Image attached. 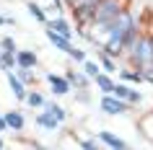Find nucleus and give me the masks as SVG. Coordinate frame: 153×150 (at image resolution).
<instances>
[{"label": "nucleus", "mask_w": 153, "mask_h": 150, "mask_svg": "<svg viewBox=\"0 0 153 150\" xmlns=\"http://www.w3.org/2000/svg\"><path fill=\"white\" fill-rule=\"evenodd\" d=\"M137 29H140V24H137L135 10L125 8L120 16H117V21L109 26V31H106L104 41H101V49H104L106 55L122 60V57H125V47H127V36L132 31H137Z\"/></svg>", "instance_id": "1"}, {"label": "nucleus", "mask_w": 153, "mask_h": 150, "mask_svg": "<svg viewBox=\"0 0 153 150\" xmlns=\"http://www.w3.org/2000/svg\"><path fill=\"white\" fill-rule=\"evenodd\" d=\"M125 8H127L125 0H99L94 13H91V18H88V31L94 34V41H91V44L101 47V41H104L109 26L117 21V16H120Z\"/></svg>", "instance_id": "2"}, {"label": "nucleus", "mask_w": 153, "mask_h": 150, "mask_svg": "<svg viewBox=\"0 0 153 150\" xmlns=\"http://www.w3.org/2000/svg\"><path fill=\"white\" fill-rule=\"evenodd\" d=\"M122 62L132 65V67H137V70L153 67V31H140L137 34V39L127 47Z\"/></svg>", "instance_id": "3"}, {"label": "nucleus", "mask_w": 153, "mask_h": 150, "mask_svg": "<svg viewBox=\"0 0 153 150\" xmlns=\"http://www.w3.org/2000/svg\"><path fill=\"white\" fill-rule=\"evenodd\" d=\"M99 109L104 111L106 117H125V114H130L135 106L130 101H125V98H120V96H114V93H101Z\"/></svg>", "instance_id": "4"}, {"label": "nucleus", "mask_w": 153, "mask_h": 150, "mask_svg": "<svg viewBox=\"0 0 153 150\" xmlns=\"http://www.w3.org/2000/svg\"><path fill=\"white\" fill-rule=\"evenodd\" d=\"M44 80H47V86H49V93L55 96V98H62V96L73 93V83L68 78H65V72L62 75H57V72H44Z\"/></svg>", "instance_id": "5"}, {"label": "nucleus", "mask_w": 153, "mask_h": 150, "mask_svg": "<svg viewBox=\"0 0 153 150\" xmlns=\"http://www.w3.org/2000/svg\"><path fill=\"white\" fill-rule=\"evenodd\" d=\"M3 75H5V83H8V88H10V96H13L18 103H24L26 93H29V86L16 75V70H8V72H3Z\"/></svg>", "instance_id": "6"}, {"label": "nucleus", "mask_w": 153, "mask_h": 150, "mask_svg": "<svg viewBox=\"0 0 153 150\" xmlns=\"http://www.w3.org/2000/svg\"><path fill=\"white\" fill-rule=\"evenodd\" d=\"M96 3H99V0H75V3L70 5L75 21L88 26V18H91V13H94V8H96Z\"/></svg>", "instance_id": "7"}, {"label": "nucleus", "mask_w": 153, "mask_h": 150, "mask_svg": "<svg viewBox=\"0 0 153 150\" xmlns=\"http://www.w3.org/2000/svg\"><path fill=\"white\" fill-rule=\"evenodd\" d=\"M49 29H55L57 34H62V36H68V39H75V26L65 18V13H55V16H49L47 21Z\"/></svg>", "instance_id": "8"}, {"label": "nucleus", "mask_w": 153, "mask_h": 150, "mask_svg": "<svg viewBox=\"0 0 153 150\" xmlns=\"http://www.w3.org/2000/svg\"><path fill=\"white\" fill-rule=\"evenodd\" d=\"M34 124L42 127V129H47V132H57V129L62 127V122H60L49 109H39V114L34 117Z\"/></svg>", "instance_id": "9"}, {"label": "nucleus", "mask_w": 153, "mask_h": 150, "mask_svg": "<svg viewBox=\"0 0 153 150\" xmlns=\"http://www.w3.org/2000/svg\"><path fill=\"white\" fill-rule=\"evenodd\" d=\"M65 78L73 83V91H83V88H91V86H94V80H91L88 75L83 72V67H81V70L68 67V70H65Z\"/></svg>", "instance_id": "10"}, {"label": "nucleus", "mask_w": 153, "mask_h": 150, "mask_svg": "<svg viewBox=\"0 0 153 150\" xmlns=\"http://www.w3.org/2000/svg\"><path fill=\"white\" fill-rule=\"evenodd\" d=\"M44 36H47V41L52 44L55 49H60V52H70L73 49V39H68V36H62V34H57L55 29H49V26H44Z\"/></svg>", "instance_id": "11"}, {"label": "nucleus", "mask_w": 153, "mask_h": 150, "mask_svg": "<svg viewBox=\"0 0 153 150\" xmlns=\"http://www.w3.org/2000/svg\"><path fill=\"white\" fill-rule=\"evenodd\" d=\"M117 78L125 80V83H132V86H143V83H145L143 72L137 70V67H132V65H120V70H117Z\"/></svg>", "instance_id": "12"}, {"label": "nucleus", "mask_w": 153, "mask_h": 150, "mask_svg": "<svg viewBox=\"0 0 153 150\" xmlns=\"http://www.w3.org/2000/svg\"><path fill=\"white\" fill-rule=\"evenodd\" d=\"M3 114H5V122H8L10 132H24L26 129V114L21 109H8V111H3Z\"/></svg>", "instance_id": "13"}, {"label": "nucleus", "mask_w": 153, "mask_h": 150, "mask_svg": "<svg viewBox=\"0 0 153 150\" xmlns=\"http://www.w3.org/2000/svg\"><path fill=\"white\" fill-rule=\"evenodd\" d=\"M96 137L101 140V145H104V148H127V145H130L127 140H122L120 134L112 132V129H99Z\"/></svg>", "instance_id": "14"}, {"label": "nucleus", "mask_w": 153, "mask_h": 150, "mask_svg": "<svg viewBox=\"0 0 153 150\" xmlns=\"http://www.w3.org/2000/svg\"><path fill=\"white\" fill-rule=\"evenodd\" d=\"M26 13L42 26H47V21H49V10L44 8V5H39L36 0H26Z\"/></svg>", "instance_id": "15"}, {"label": "nucleus", "mask_w": 153, "mask_h": 150, "mask_svg": "<svg viewBox=\"0 0 153 150\" xmlns=\"http://www.w3.org/2000/svg\"><path fill=\"white\" fill-rule=\"evenodd\" d=\"M96 60H99V65H101V70H104V72H112V75H117V70H120V60H117V57L106 55L101 47H96Z\"/></svg>", "instance_id": "16"}, {"label": "nucleus", "mask_w": 153, "mask_h": 150, "mask_svg": "<svg viewBox=\"0 0 153 150\" xmlns=\"http://www.w3.org/2000/svg\"><path fill=\"white\" fill-rule=\"evenodd\" d=\"M137 129H140V134L153 145V109L151 111H143V114L137 117Z\"/></svg>", "instance_id": "17"}, {"label": "nucleus", "mask_w": 153, "mask_h": 150, "mask_svg": "<svg viewBox=\"0 0 153 150\" xmlns=\"http://www.w3.org/2000/svg\"><path fill=\"white\" fill-rule=\"evenodd\" d=\"M16 57H18V67H34V70H36V65H39V55H36V49H34V47L18 49Z\"/></svg>", "instance_id": "18"}, {"label": "nucleus", "mask_w": 153, "mask_h": 150, "mask_svg": "<svg viewBox=\"0 0 153 150\" xmlns=\"http://www.w3.org/2000/svg\"><path fill=\"white\" fill-rule=\"evenodd\" d=\"M114 83H117L114 75H112V72H104V70L94 78V86H96L99 93H112V91H114Z\"/></svg>", "instance_id": "19"}, {"label": "nucleus", "mask_w": 153, "mask_h": 150, "mask_svg": "<svg viewBox=\"0 0 153 150\" xmlns=\"http://www.w3.org/2000/svg\"><path fill=\"white\" fill-rule=\"evenodd\" d=\"M26 106L29 109H34V111H39V109H44V103H47V96L42 93V91H36V86L34 88H29V93H26Z\"/></svg>", "instance_id": "20"}, {"label": "nucleus", "mask_w": 153, "mask_h": 150, "mask_svg": "<svg viewBox=\"0 0 153 150\" xmlns=\"http://www.w3.org/2000/svg\"><path fill=\"white\" fill-rule=\"evenodd\" d=\"M18 52V49H16ZM13 49H3V55H0V72H8V70H16L18 67V57Z\"/></svg>", "instance_id": "21"}, {"label": "nucleus", "mask_w": 153, "mask_h": 150, "mask_svg": "<svg viewBox=\"0 0 153 150\" xmlns=\"http://www.w3.org/2000/svg\"><path fill=\"white\" fill-rule=\"evenodd\" d=\"M44 109H49V111H52V114H55L57 119H60V122H62V124L68 122V117H70V114H68V109H65L62 103H57L55 98H47V103H44Z\"/></svg>", "instance_id": "22"}, {"label": "nucleus", "mask_w": 153, "mask_h": 150, "mask_svg": "<svg viewBox=\"0 0 153 150\" xmlns=\"http://www.w3.org/2000/svg\"><path fill=\"white\" fill-rule=\"evenodd\" d=\"M16 75L21 80H24L29 88H34L36 86V72H34V67H16Z\"/></svg>", "instance_id": "23"}, {"label": "nucleus", "mask_w": 153, "mask_h": 150, "mask_svg": "<svg viewBox=\"0 0 153 150\" xmlns=\"http://www.w3.org/2000/svg\"><path fill=\"white\" fill-rule=\"evenodd\" d=\"M68 57H70V60H73L75 65H83L86 60H88V49H83V47H75V44H73V49L68 52Z\"/></svg>", "instance_id": "24"}, {"label": "nucleus", "mask_w": 153, "mask_h": 150, "mask_svg": "<svg viewBox=\"0 0 153 150\" xmlns=\"http://www.w3.org/2000/svg\"><path fill=\"white\" fill-rule=\"evenodd\" d=\"M78 67H83V72H86V75H88L91 80L96 78L99 72H101V65H99V60H86V62L83 65H78Z\"/></svg>", "instance_id": "25"}, {"label": "nucleus", "mask_w": 153, "mask_h": 150, "mask_svg": "<svg viewBox=\"0 0 153 150\" xmlns=\"http://www.w3.org/2000/svg\"><path fill=\"white\" fill-rule=\"evenodd\" d=\"M75 103H81V106H88V103H94V93H91V88L75 91Z\"/></svg>", "instance_id": "26"}, {"label": "nucleus", "mask_w": 153, "mask_h": 150, "mask_svg": "<svg viewBox=\"0 0 153 150\" xmlns=\"http://www.w3.org/2000/svg\"><path fill=\"white\" fill-rule=\"evenodd\" d=\"M78 145H81L83 150H99L101 148V140H99V137H88V140H81Z\"/></svg>", "instance_id": "27"}, {"label": "nucleus", "mask_w": 153, "mask_h": 150, "mask_svg": "<svg viewBox=\"0 0 153 150\" xmlns=\"http://www.w3.org/2000/svg\"><path fill=\"white\" fill-rule=\"evenodd\" d=\"M0 47H3V49H13V52H16L18 44H16V39H13L10 34H5V36H0Z\"/></svg>", "instance_id": "28"}, {"label": "nucleus", "mask_w": 153, "mask_h": 150, "mask_svg": "<svg viewBox=\"0 0 153 150\" xmlns=\"http://www.w3.org/2000/svg\"><path fill=\"white\" fill-rule=\"evenodd\" d=\"M0 132H3V134L10 132V129H8V122H5V114H3V111H0Z\"/></svg>", "instance_id": "29"}, {"label": "nucleus", "mask_w": 153, "mask_h": 150, "mask_svg": "<svg viewBox=\"0 0 153 150\" xmlns=\"http://www.w3.org/2000/svg\"><path fill=\"white\" fill-rule=\"evenodd\" d=\"M3 26H8V16H0V29Z\"/></svg>", "instance_id": "30"}, {"label": "nucleus", "mask_w": 153, "mask_h": 150, "mask_svg": "<svg viewBox=\"0 0 153 150\" xmlns=\"http://www.w3.org/2000/svg\"><path fill=\"white\" fill-rule=\"evenodd\" d=\"M0 55H3V47H0Z\"/></svg>", "instance_id": "31"}]
</instances>
